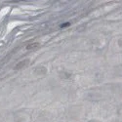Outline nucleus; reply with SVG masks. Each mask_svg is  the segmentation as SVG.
I'll return each mask as SVG.
<instances>
[{
	"mask_svg": "<svg viewBox=\"0 0 122 122\" xmlns=\"http://www.w3.org/2000/svg\"><path fill=\"white\" fill-rule=\"evenodd\" d=\"M28 64H29V60H24V61H22V62H20V63L15 66V69H21V68L26 66Z\"/></svg>",
	"mask_w": 122,
	"mask_h": 122,
	"instance_id": "nucleus-1",
	"label": "nucleus"
},
{
	"mask_svg": "<svg viewBox=\"0 0 122 122\" xmlns=\"http://www.w3.org/2000/svg\"><path fill=\"white\" fill-rule=\"evenodd\" d=\"M34 72L37 74H45L47 72V68L45 66H38L34 69Z\"/></svg>",
	"mask_w": 122,
	"mask_h": 122,
	"instance_id": "nucleus-2",
	"label": "nucleus"
},
{
	"mask_svg": "<svg viewBox=\"0 0 122 122\" xmlns=\"http://www.w3.org/2000/svg\"><path fill=\"white\" fill-rule=\"evenodd\" d=\"M39 46H40L39 43L34 42V43H31V44L27 45V46H26V49H27V50H35V49H37Z\"/></svg>",
	"mask_w": 122,
	"mask_h": 122,
	"instance_id": "nucleus-3",
	"label": "nucleus"
},
{
	"mask_svg": "<svg viewBox=\"0 0 122 122\" xmlns=\"http://www.w3.org/2000/svg\"><path fill=\"white\" fill-rule=\"evenodd\" d=\"M69 24L68 23H66V24H64V25H61V27H66V26H67Z\"/></svg>",
	"mask_w": 122,
	"mask_h": 122,
	"instance_id": "nucleus-4",
	"label": "nucleus"
}]
</instances>
